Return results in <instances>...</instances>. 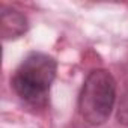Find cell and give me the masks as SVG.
Segmentation results:
<instances>
[{
    "mask_svg": "<svg viewBox=\"0 0 128 128\" xmlns=\"http://www.w3.org/2000/svg\"><path fill=\"white\" fill-rule=\"evenodd\" d=\"M116 101V82L107 70H94L88 74L80 95L78 112L90 125L104 124Z\"/></svg>",
    "mask_w": 128,
    "mask_h": 128,
    "instance_id": "2",
    "label": "cell"
},
{
    "mask_svg": "<svg viewBox=\"0 0 128 128\" xmlns=\"http://www.w3.org/2000/svg\"><path fill=\"white\" fill-rule=\"evenodd\" d=\"M56 72L57 62L51 56L41 51H32L15 70L11 84L23 101L35 107H42L48 101Z\"/></svg>",
    "mask_w": 128,
    "mask_h": 128,
    "instance_id": "1",
    "label": "cell"
},
{
    "mask_svg": "<svg viewBox=\"0 0 128 128\" xmlns=\"http://www.w3.org/2000/svg\"><path fill=\"white\" fill-rule=\"evenodd\" d=\"M29 29V23L24 14L15 8L2 6V20H0V32L3 39H15L24 35Z\"/></svg>",
    "mask_w": 128,
    "mask_h": 128,
    "instance_id": "3",
    "label": "cell"
}]
</instances>
